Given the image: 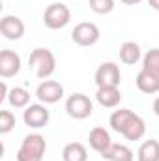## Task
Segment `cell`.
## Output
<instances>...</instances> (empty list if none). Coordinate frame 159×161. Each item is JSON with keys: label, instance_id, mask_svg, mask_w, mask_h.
<instances>
[{"label": "cell", "instance_id": "1", "mask_svg": "<svg viewBox=\"0 0 159 161\" xmlns=\"http://www.w3.org/2000/svg\"><path fill=\"white\" fill-rule=\"evenodd\" d=\"M109 124L112 131L123 135L127 141H140L146 135V124L144 120L135 114L131 109H118L111 114Z\"/></svg>", "mask_w": 159, "mask_h": 161}, {"label": "cell", "instance_id": "2", "mask_svg": "<svg viewBox=\"0 0 159 161\" xmlns=\"http://www.w3.org/2000/svg\"><path fill=\"white\" fill-rule=\"evenodd\" d=\"M28 66L36 71L38 79H49L54 69H56V58L51 49L47 47H38L30 53L28 56Z\"/></svg>", "mask_w": 159, "mask_h": 161}, {"label": "cell", "instance_id": "3", "mask_svg": "<svg viewBox=\"0 0 159 161\" xmlns=\"http://www.w3.org/2000/svg\"><path fill=\"white\" fill-rule=\"evenodd\" d=\"M47 150L45 137L40 133H30L23 139L19 150H17V161H43Z\"/></svg>", "mask_w": 159, "mask_h": 161}, {"label": "cell", "instance_id": "4", "mask_svg": "<svg viewBox=\"0 0 159 161\" xmlns=\"http://www.w3.org/2000/svg\"><path fill=\"white\" fill-rule=\"evenodd\" d=\"M71 21V9L64 2H52L43 13V23L49 30H60Z\"/></svg>", "mask_w": 159, "mask_h": 161}, {"label": "cell", "instance_id": "5", "mask_svg": "<svg viewBox=\"0 0 159 161\" xmlns=\"http://www.w3.org/2000/svg\"><path fill=\"white\" fill-rule=\"evenodd\" d=\"M66 113L75 118V120H84L88 116H92L94 113V103L92 99L86 96V94H71L68 99H66Z\"/></svg>", "mask_w": 159, "mask_h": 161}, {"label": "cell", "instance_id": "6", "mask_svg": "<svg viewBox=\"0 0 159 161\" xmlns=\"http://www.w3.org/2000/svg\"><path fill=\"white\" fill-rule=\"evenodd\" d=\"M99 28L97 25L90 23V21H84V23H79L75 25L73 32H71V40L73 43H77L79 47H92L99 41Z\"/></svg>", "mask_w": 159, "mask_h": 161}, {"label": "cell", "instance_id": "7", "mask_svg": "<svg viewBox=\"0 0 159 161\" xmlns=\"http://www.w3.org/2000/svg\"><path fill=\"white\" fill-rule=\"evenodd\" d=\"M36 97L43 105H54L64 97V86L58 80H43L36 88Z\"/></svg>", "mask_w": 159, "mask_h": 161}, {"label": "cell", "instance_id": "8", "mask_svg": "<svg viewBox=\"0 0 159 161\" xmlns=\"http://www.w3.org/2000/svg\"><path fill=\"white\" fill-rule=\"evenodd\" d=\"M49 118H51L49 109H47V105H43V103L28 105V107L25 109V113H23L25 124H26L28 127H32V129H41V127H45V125L49 124Z\"/></svg>", "mask_w": 159, "mask_h": 161}, {"label": "cell", "instance_id": "9", "mask_svg": "<svg viewBox=\"0 0 159 161\" xmlns=\"http://www.w3.org/2000/svg\"><path fill=\"white\" fill-rule=\"evenodd\" d=\"M120 80H122V73H120V68L114 62H103L96 69V84H97V88L120 86Z\"/></svg>", "mask_w": 159, "mask_h": 161}, {"label": "cell", "instance_id": "10", "mask_svg": "<svg viewBox=\"0 0 159 161\" xmlns=\"http://www.w3.org/2000/svg\"><path fill=\"white\" fill-rule=\"evenodd\" d=\"M0 34L9 41H17L25 36V23L17 15H4L0 19Z\"/></svg>", "mask_w": 159, "mask_h": 161}, {"label": "cell", "instance_id": "11", "mask_svg": "<svg viewBox=\"0 0 159 161\" xmlns=\"http://www.w3.org/2000/svg\"><path fill=\"white\" fill-rule=\"evenodd\" d=\"M19 71H21V56L11 49H4L0 53V77L9 79L15 77Z\"/></svg>", "mask_w": 159, "mask_h": 161}, {"label": "cell", "instance_id": "12", "mask_svg": "<svg viewBox=\"0 0 159 161\" xmlns=\"http://www.w3.org/2000/svg\"><path fill=\"white\" fill-rule=\"evenodd\" d=\"M88 144L92 150H96L97 154H103L111 144H112V139H111V133L105 129V127H94L90 129L88 133Z\"/></svg>", "mask_w": 159, "mask_h": 161}, {"label": "cell", "instance_id": "13", "mask_svg": "<svg viewBox=\"0 0 159 161\" xmlns=\"http://www.w3.org/2000/svg\"><path fill=\"white\" fill-rule=\"evenodd\" d=\"M96 101L105 109H114L122 101V92L118 86H103L96 92Z\"/></svg>", "mask_w": 159, "mask_h": 161}, {"label": "cell", "instance_id": "14", "mask_svg": "<svg viewBox=\"0 0 159 161\" xmlns=\"http://www.w3.org/2000/svg\"><path fill=\"white\" fill-rule=\"evenodd\" d=\"M137 88L142 92V94H157L159 92V75L156 73H150L146 69H140L139 75H137Z\"/></svg>", "mask_w": 159, "mask_h": 161}, {"label": "cell", "instance_id": "15", "mask_svg": "<svg viewBox=\"0 0 159 161\" xmlns=\"http://www.w3.org/2000/svg\"><path fill=\"white\" fill-rule=\"evenodd\" d=\"M101 158L107 159V161H133L135 159V154H133V150H131L129 146L112 142V144L101 154Z\"/></svg>", "mask_w": 159, "mask_h": 161}, {"label": "cell", "instance_id": "16", "mask_svg": "<svg viewBox=\"0 0 159 161\" xmlns=\"http://www.w3.org/2000/svg\"><path fill=\"white\" fill-rule=\"evenodd\" d=\"M140 58H142V51H140V45L137 41L122 43V47H120V60L125 66H135Z\"/></svg>", "mask_w": 159, "mask_h": 161}, {"label": "cell", "instance_id": "17", "mask_svg": "<svg viewBox=\"0 0 159 161\" xmlns=\"http://www.w3.org/2000/svg\"><path fill=\"white\" fill-rule=\"evenodd\" d=\"M64 161H88V150L82 142H69L62 150Z\"/></svg>", "mask_w": 159, "mask_h": 161}, {"label": "cell", "instance_id": "18", "mask_svg": "<svg viewBox=\"0 0 159 161\" xmlns=\"http://www.w3.org/2000/svg\"><path fill=\"white\" fill-rule=\"evenodd\" d=\"M8 103L13 109H26L30 103V92L23 86H13L8 94Z\"/></svg>", "mask_w": 159, "mask_h": 161}, {"label": "cell", "instance_id": "19", "mask_svg": "<svg viewBox=\"0 0 159 161\" xmlns=\"http://www.w3.org/2000/svg\"><path fill=\"white\" fill-rule=\"evenodd\" d=\"M137 161H159V141H144L137 152Z\"/></svg>", "mask_w": 159, "mask_h": 161}, {"label": "cell", "instance_id": "20", "mask_svg": "<svg viewBox=\"0 0 159 161\" xmlns=\"http://www.w3.org/2000/svg\"><path fill=\"white\" fill-rule=\"evenodd\" d=\"M142 69L159 75V49H150L144 56H142Z\"/></svg>", "mask_w": 159, "mask_h": 161}, {"label": "cell", "instance_id": "21", "mask_svg": "<svg viewBox=\"0 0 159 161\" xmlns=\"http://www.w3.org/2000/svg\"><path fill=\"white\" fill-rule=\"evenodd\" d=\"M90 9L97 15H107L114 9V0H90Z\"/></svg>", "mask_w": 159, "mask_h": 161}, {"label": "cell", "instance_id": "22", "mask_svg": "<svg viewBox=\"0 0 159 161\" xmlns=\"http://www.w3.org/2000/svg\"><path fill=\"white\" fill-rule=\"evenodd\" d=\"M15 127V114L11 111H0V133L6 135Z\"/></svg>", "mask_w": 159, "mask_h": 161}, {"label": "cell", "instance_id": "23", "mask_svg": "<svg viewBox=\"0 0 159 161\" xmlns=\"http://www.w3.org/2000/svg\"><path fill=\"white\" fill-rule=\"evenodd\" d=\"M8 94H9V90H8V84H6V80H2V82H0V101L8 99Z\"/></svg>", "mask_w": 159, "mask_h": 161}, {"label": "cell", "instance_id": "24", "mask_svg": "<svg viewBox=\"0 0 159 161\" xmlns=\"http://www.w3.org/2000/svg\"><path fill=\"white\" fill-rule=\"evenodd\" d=\"M122 4H125V6H137V4H140L142 0H120Z\"/></svg>", "mask_w": 159, "mask_h": 161}, {"label": "cell", "instance_id": "25", "mask_svg": "<svg viewBox=\"0 0 159 161\" xmlns=\"http://www.w3.org/2000/svg\"><path fill=\"white\" fill-rule=\"evenodd\" d=\"M148 4H150V8H152V9L159 11V0H148Z\"/></svg>", "mask_w": 159, "mask_h": 161}, {"label": "cell", "instance_id": "26", "mask_svg": "<svg viewBox=\"0 0 159 161\" xmlns=\"http://www.w3.org/2000/svg\"><path fill=\"white\" fill-rule=\"evenodd\" d=\"M154 113H156V116H159V96L156 97V101H154Z\"/></svg>", "mask_w": 159, "mask_h": 161}]
</instances>
